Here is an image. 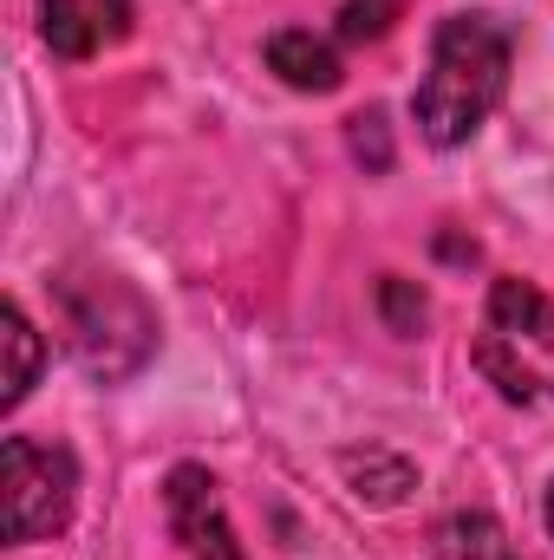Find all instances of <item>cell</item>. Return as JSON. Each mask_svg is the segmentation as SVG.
<instances>
[{"instance_id":"cell-1","label":"cell","mask_w":554,"mask_h":560,"mask_svg":"<svg viewBox=\"0 0 554 560\" xmlns=\"http://www.w3.org/2000/svg\"><path fill=\"white\" fill-rule=\"evenodd\" d=\"M509 59H516V46L489 13H450L430 39V66H424V85L412 98L424 143L457 150L476 138L483 118L509 92Z\"/></svg>"},{"instance_id":"cell-2","label":"cell","mask_w":554,"mask_h":560,"mask_svg":"<svg viewBox=\"0 0 554 560\" xmlns=\"http://www.w3.org/2000/svg\"><path fill=\"white\" fill-rule=\"evenodd\" d=\"M476 365L509 405H535L554 392V300L535 280H496L476 332Z\"/></svg>"},{"instance_id":"cell-3","label":"cell","mask_w":554,"mask_h":560,"mask_svg":"<svg viewBox=\"0 0 554 560\" xmlns=\"http://www.w3.org/2000/svg\"><path fill=\"white\" fill-rule=\"evenodd\" d=\"M59 300H66V346L92 378L118 385V378L143 372V359L157 352V319H150V306H143V293L131 280L118 275L66 280Z\"/></svg>"},{"instance_id":"cell-4","label":"cell","mask_w":554,"mask_h":560,"mask_svg":"<svg viewBox=\"0 0 554 560\" xmlns=\"http://www.w3.org/2000/svg\"><path fill=\"white\" fill-rule=\"evenodd\" d=\"M79 502V463L59 443H33V436H7L0 443V515H7V541L33 548L46 535H59L72 522Z\"/></svg>"},{"instance_id":"cell-5","label":"cell","mask_w":554,"mask_h":560,"mask_svg":"<svg viewBox=\"0 0 554 560\" xmlns=\"http://www.w3.org/2000/svg\"><path fill=\"white\" fill-rule=\"evenodd\" d=\"M163 522H170L183 560H242L235 522L222 509V489H216V476L203 463H176L163 476Z\"/></svg>"},{"instance_id":"cell-6","label":"cell","mask_w":554,"mask_h":560,"mask_svg":"<svg viewBox=\"0 0 554 560\" xmlns=\"http://www.w3.org/2000/svg\"><path fill=\"white\" fill-rule=\"evenodd\" d=\"M138 0H39V33L59 59H92L131 33Z\"/></svg>"},{"instance_id":"cell-7","label":"cell","mask_w":554,"mask_h":560,"mask_svg":"<svg viewBox=\"0 0 554 560\" xmlns=\"http://www.w3.org/2000/svg\"><path fill=\"white\" fill-rule=\"evenodd\" d=\"M268 72H280L293 92H339V79H346L333 39H320L313 26H280L268 39Z\"/></svg>"},{"instance_id":"cell-8","label":"cell","mask_w":554,"mask_h":560,"mask_svg":"<svg viewBox=\"0 0 554 560\" xmlns=\"http://www.w3.org/2000/svg\"><path fill=\"white\" fill-rule=\"evenodd\" d=\"M430 555L437 560H522L516 541H509V528L489 509H450L430 528Z\"/></svg>"},{"instance_id":"cell-9","label":"cell","mask_w":554,"mask_h":560,"mask_svg":"<svg viewBox=\"0 0 554 560\" xmlns=\"http://www.w3.org/2000/svg\"><path fill=\"white\" fill-rule=\"evenodd\" d=\"M339 476H346L366 502H379V509H399L417 489V469L405 456H392V450H339Z\"/></svg>"},{"instance_id":"cell-10","label":"cell","mask_w":554,"mask_h":560,"mask_svg":"<svg viewBox=\"0 0 554 560\" xmlns=\"http://www.w3.org/2000/svg\"><path fill=\"white\" fill-rule=\"evenodd\" d=\"M0 339H7V378H0V411H13L26 392H33V378H39V332H33V319L20 313V300H7L0 306Z\"/></svg>"},{"instance_id":"cell-11","label":"cell","mask_w":554,"mask_h":560,"mask_svg":"<svg viewBox=\"0 0 554 560\" xmlns=\"http://www.w3.org/2000/svg\"><path fill=\"white\" fill-rule=\"evenodd\" d=\"M405 13V0H339V39L353 46H372L392 33V20Z\"/></svg>"},{"instance_id":"cell-12","label":"cell","mask_w":554,"mask_h":560,"mask_svg":"<svg viewBox=\"0 0 554 560\" xmlns=\"http://www.w3.org/2000/svg\"><path fill=\"white\" fill-rule=\"evenodd\" d=\"M379 313H385L392 332H417V326H424V293H417L412 280L385 275L379 280Z\"/></svg>"},{"instance_id":"cell-13","label":"cell","mask_w":554,"mask_h":560,"mask_svg":"<svg viewBox=\"0 0 554 560\" xmlns=\"http://www.w3.org/2000/svg\"><path fill=\"white\" fill-rule=\"evenodd\" d=\"M346 138H353V156H359L366 170H385V163H392V131H385V112H379V105L359 112V118L346 125Z\"/></svg>"},{"instance_id":"cell-14","label":"cell","mask_w":554,"mask_h":560,"mask_svg":"<svg viewBox=\"0 0 554 560\" xmlns=\"http://www.w3.org/2000/svg\"><path fill=\"white\" fill-rule=\"evenodd\" d=\"M542 515H549V535H554V489H549V509H542Z\"/></svg>"}]
</instances>
